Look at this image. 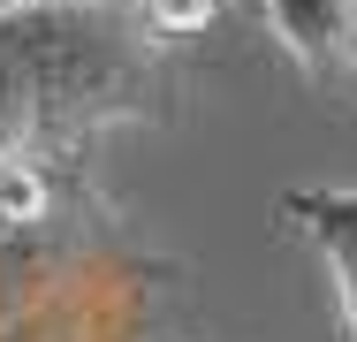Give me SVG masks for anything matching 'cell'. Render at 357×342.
Segmentation results:
<instances>
[{
	"label": "cell",
	"instance_id": "obj_1",
	"mask_svg": "<svg viewBox=\"0 0 357 342\" xmlns=\"http://www.w3.org/2000/svg\"><path fill=\"white\" fill-rule=\"evenodd\" d=\"M175 99V54L137 8L23 0L0 8V144L84 160L122 122H152Z\"/></svg>",
	"mask_w": 357,
	"mask_h": 342
},
{
	"label": "cell",
	"instance_id": "obj_2",
	"mask_svg": "<svg viewBox=\"0 0 357 342\" xmlns=\"http://www.w3.org/2000/svg\"><path fill=\"white\" fill-rule=\"evenodd\" d=\"M54 221H84V160L0 144V244H46Z\"/></svg>",
	"mask_w": 357,
	"mask_h": 342
},
{
	"label": "cell",
	"instance_id": "obj_3",
	"mask_svg": "<svg viewBox=\"0 0 357 342\" xmlns=\"http://www.w3.org/2000/svg\"><path fill=\"white\" fill-rule=\"evenodd\" d=\"M282 221L319 251V267L335 281L342 342H357V191H282Z\"/></svg>",
	"mask_w": 357,
	"mask_h": 342
},
{
	"label": "cell",
	"instance_id": "obj_4",
	"mask_svg": "<svg viewBox=\"0 0 357 342\" xmlns=\"http://www.w3.org/2000/svg\"><path fill=\"white\" fill-rule=\"evenodd\" d=\"M259 8L304 68L357 61V0H259Z\"/></svg>",
	"mask_w": 357,
	"mask_h": 342
},
{
	"label": "cell",
	"instance_id": "obj_5",
	"mask_svg": "<svg viewBox=\"0 0 357 342\" xmlns=\"http://www.w3.org/2000/svg\"><path fill=\"white\" fill-rule=\"evenodd\" d=\"M228 0H137V15L160 31V38H190V31H206Z\"/></svg>",
	"mask_w": 357,
	"mask_h": 342
},
{
	"label": "cell",
	"instance_id": "obj_6",
	"mask_svg": "<svg viewBox=\"0 0 357 342\" xmlns=\"http://www.w3.org/2000/svg\"><path fill=\"white\" fill-rule=\"evenodd\" d=\"M107 8H137V0H107Z\"/></svg>",
	"mask_w": 357,
	"mask_h": 342
},
{
	"label": "cell",
	"instance_id": "obj_7",
	"mask_svg": "<svg viewBox=\"0 0 357 342\" xmlns=\"http://www.w3.org/2000/svg\"><path fill=\"white\" fill-rule=\"evenodd\" d=\"M0 8H23V0H0Z\"/></svg>",
	"mask_w": 357,
	"mask_h": 342
},
{
	"label": "cell",
	"instance_id": "obj_8",
	"mask_svg": "<svg viewBox=\"0 0 357 342\" xmlns=\"http://www.w3.org/2000/svg\"><path fill=\"white\" fill-rule=\"evenodd\" d=\"M350 68H357V61H350Z\"/></svg>",
	"mask_w": 357,
	"mask_h": 342
}]
</instances>
